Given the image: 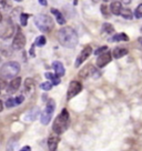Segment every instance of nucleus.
Returning a JSON list of instances; mask_svg holds the SVG:
<instances>
[{
  "instance_id": "obj_1",
  "label": "nucleus",
  "mask_w": 142,
  "mask_h": 151,
  "mask_svg": "<svg viewBox=\"0 0 142 151\" xmlns=\"http://www.w3.org/2000/svg\"><path fill=\"white\" fill-rule=\"evenodd\" d=\"M59 43L66 48H75L78 45V35L70 27H63L58 31L57 35Z\"/></svg>"
},
{
  "instance_id": "obj_2",
  "label": "nucleus",
  "mask_w": 142,
  "mask_h": 151,
  "mask_svg": "<svg viewBox=\"0 0 142 151\" xmlns=\"http://www.w3.org/2000/svg\"><path fill=\"white\" fill-rule=\"evenodd\" d=\"M69 124H70V116H69L68 110L63 109L60 114L56 118V120L53 121L52 130L57 134H62L69 128Z\"/></svg>"
},
{
  "instance_id": "obj_3",
  "label": "nucleus",
  "mask_w": 142,
  "mask_h": 151,
  "mask_svg": "<svg viewBox=\"0 0 142 151\" xmlns=\"http://www.w3.org/2000/svg\"><path fill=\"white\" fill-rule=\"evenodd\" d=\"M20 71V65L16 61L6 62L4 66L0 68V77L4 80H9L14 79Z\"/></svg>"
},
{
  "instance_id": "obj_4",
  "label": "nucleus",
  "mask_w": 142,
  "mask_h": 151,
  "mask_svg": "<svg viewBox=\"0 0 142 151\" xmlns=\"http://www.w3.org/2000/svg\"><path fill=\"white\" fill-rule=\"evenodd\" d=\"M34 24L41 32H49L53 28V20L48 14H38L34 17Z\"/></svg>"
},
{
  "instance_id": "obj_5",
  "label": "nucleus",
  "mask_w": 142,
  "mask_h": 151,
  "mask_svg": "<svg viewBox=\"0 0 142 151\" xmlns=\"http://www.w3.org/2000/svg\"><path fill=\"white\" fill-rule=\"evenodd\" d=\"M53 111H55V101H53L52 99H50L47 102V106H46V108H44V111L42 112V114H41V118H40V120H41V123H42V124L47 126L48 123L51 121Z\"/></svg>"
},
{
  "instance_id": "obj_6",
  "label": "nucleus",
  "mask_w": 142,
  "mask_h": 151,
  "mask_svg": "<svg viewBox=\"0 0 142 151\" xmlns=\"http://www.w3.org/2000/svg\"><path fill=\"white\" fill-rule=\"evenodd\" d=\"M26 46V37L20 30H17V33L12 41V48L14 50H21Z\"/></svg>"
},
{
  "instance_id": "obj_7",
  "label": "nucleus",
  "mask_w": 142,
  "mask_h": 151,
  "mask_svg": "<svg viewBox=\"0 0 142 151\" xmlns=\"http://www.w3.org/2000/svg\"><path fill=\"white\" fill-rule=\"evenodd\" d=\"M81 90H82V86H81L80 82H78V81H72V82H70L69 88H68V92H67V99L68 100L72 99L79 92H81Z\"/></svg>"
},
{
  "instance_id": "obj_8",
  "label": "nucleus",
  "mask_w": 142,
  "mask_h": 151,
  "mask_svg": "<svg viewBox=\"0 0 142 151\" xmlns=\"http://www.w3.org/2000/svg\"><path fill=\"white\" fill-rule=\"evenodd\" d=\"M91 52H92V48H91L90 46H85V47L82 49V51L80 52V55L78 56V58H77L75 66H76L77 68L80 67L81 63L83 61H85V60L89 58V56L91 55Z\"/></svg>"
},
{
  "instance_id": "obj_9",
  "label": "nucleus",
  "mask_w": 142,
  "mask_h": 151,
  "mask_svg": "<svg viewBox=\"0 0 142 151\" xmlns=\"http://www.w3.org/2000/svg\"><path fill=\"white\" fill-rule=\"evenodd\" d=\"M111 61V53L110 52H103L102 55H100L97 59V66L99 68H103L104 66H107L109 62Z\"/></svg>"
},
{
  "instance_id": "obj_10",
  "label": "nucleus",
  "mask_w": 142,
  "mask_h": 151,
  "mask_svg": "<svg viewBox=\"0 0 142 151\" xmlns=\"http://www.w3.org/2000/svg\"><path fill=\"white\" fill-rule=\"evenodd\" d=\"M20 85H21V78H20V77H17V78L12 79V80L9 82V85L7 87V91L10 92V93H14V92H16L17 90L19 89Z\"/></svg>"
},
{
  "instance_id": "obj_11",
  "label": "nucleus",
  "mask_w": 142,
  "mask_h": 151,
  "mask_svg": "<svg viewBox=\"0 0 142 151\" xmlns=\"http://www.w3.org/2000/svg\"><path fill=\"white\" fill-rule=\"evenodd\" d=\"M95 72V67L91 66V65H88V66H85V68L79 72V76H80L81 78H88V77H90V76L93 75Z\"/></svg>"
},
{
  "instance_id": "obj_12",
  "label": "nucleus",
  "mask_w": 142,
  "mask_h": 151,
  "mask_svg": "<svg viewBox=\"0 0 142 151\" xmlns=\"http://www.w3.org/2000/svg\"><path fill=\"white\" fill-rule=\"evenodd\" d=\"M52 67H53V69H55V75L57 76V77H62V76L65 75V67H63V65H62L60 61H53V63H52Z\"/></svg>"
},
{
  "instance_id": "obj_13",
  "label": "nucleus",
  "mask_w": 142,
  "mask_h": 151,
  "mask_svg": "<svg viewBox=\"0 0 142 151\" xmlns=\"http://www.w3.org/2000/svg\"><path fill=\"white\" fill-rule=\"evenodd\" d=\"M122 9H123L122 4H121L120 1H113V2H111V5H110V11L113 14H115V16H118V14H121Z\"/></svg>"
},
{
  "instance_id": "obj_14",
  "label": "nucleus",
  "mask_w": 142,
  "mask_h": 151,
  "mask_svg": "<svg viewBox=\"0 0 142 151\" xmlns=\"http://www.w3.org/2000/svg\"><path fill=\"white\" fill-rule=\"evenodd\" d=\"M59 141H60V139H59L58 136H51L48 139V147H49L50 151H55L57 149Z\"/></svg>"
},
{
  "instance_id": "obj_15",
  "label": "nucleus",
  "mask_w": 142,
  "mask_h": 151,
  "mask_svg": "<svg viewBox=\"0 0 142 151\" xmlns=\"http://www.w3.org/2000/svg\"><path fill=\"white\" fill-rule=\"evenodd\" d=\"M51 14H53L55 17H56V19H57V22L59 24H61V26H62V24H66V19L63 18V16H62V14L60 12V11H59V10L53 9V8H52V9H51Z\"/></svg>"
},
{
  "instance_id": "obj_16",
  "label": "nucleus",
  "mask_w": 142,
  "mask_h": 151,
  "mask_svg": "<svg viewBox=\"0 0 142 151\" xmlns=\"http://www.w3.org/2000/svg\"><path fill=\"white\" fill-rule=\"evenodd\" d=\"M127 53H128V50L124 48H115L113 50V57L115 59H120V58L126 56Z\"/></svg>"
},
{
  "instance_id": "obj_17",
  "label": "nucleus",
  "mask_w": 142,
  "mask_h": 151,
  "mask_svg": "<svg viewBox=\"0 0 142 151\" xmlns=\"http://www.w3.org/2000/svg\"><path fill=\"white\" fill-rule=\"evenodd\" d=\"M111 41H128L129 37L126 33H118V35H114L113 37L110 39Z\"/></svg>"
},
{
  "instance_id": "obj_18",
  "label": "nucleus",
  "mask_w": 142,
  "mask_h": 151,
  "mask_svg": "<svg viewBox=\"0 0 142 151\" xmlns=\"http://www.w3.org/2000/svg\"><path fill=\"white\" fill-rule=\"evenodd\" d=\"M46 78L50 79L51 83H53L55 86H56V85H59V83H60V79H59V77H57V76L53 75V73L47 72V73H46Z\"/></svg>"
},
{
  "instance_id": "obj_19",
  "label": "nucleus",
  "mask_w": 142,
  "mask_h": 151,
  "mask_svg": "<svg viewBox=\"0 0 142 151\" xmlns=\"http://www.w3.org/2000/svg\"><path fill=\"white\" fill-rule=\"evenodd\" d=\"M24 87H26V92H31L34 88V82L31 78H29L26 80V83H24Z\"/></svg>"
},
{
  "instance_id": "obj_20",
  "label": "nucleus",
  "mask_w": 142,
  "mask_h": 151,
  "mask_svg": "<svg viewBox=\"0 0 142 151\" xmlns=\"http://www.w3.org/2000/svg\"><path fill=\"white\" fill-rule=\"evenodd\" d=\"M47 42V40H46V37L44 36H39L38 38H36V40H34V45L36 46H38V47H43L44 45Z\"/></svg>"
},
{
  "instance_id": "obj_21",
  "label": "nucleus",
  "mask_w": 142,
  "mask_h": 151,
  "mask_svg": "<svg viewBox=\"0 0 142 151\" xmlns=\"http://www.w3.org/2000/svg\"><path fill=\"white\" fill-rule=\"evenodd\" d=\"M121 14L124 19H129V20H131V19L133 18L131 10L128 9V8H124V9H122V11H121V14Z\"/></svg>"
},
{
  "instance_id": "obj_22",
  "label": "nucleus",
  "mask_w": 142,
  "mask_h": 151,
  "mask_svg": "<svg viewBox=\"0 0 142 151\" xmlns=\"http://www.w3.org/2000/svg\"><path fill=\"white\" fill-rule=\"evenodd\" d=\"M28 14H20V24H21V26H27V24H28Z\"/></svg>"
},
{
  "instance_id": "obj_23",
  "label": "nucleus",
  "mask_w": 142,
  "mask_h": 151,
  "mask_svg": "<svg viewBox=\"0 0 142 151\" xmlns=\"http://www.w3.org/2000/svg\"><path fill=\"white\" fill-rule=\"evenodd\" d=\"M134 17L137 19H141L142 18V4L139 5L136 8V11H134Z\"/></svg>"
},
{
  "instance_id": "obj_24",
  "label": "nucleus",
  "mask_w": 142,
  "mask_h": 151,
  "mask_svg": "<svg viewBox=\"0 0 142 151\" xmlns=\"http://www.w3.org/2000/svg\"><path fill=\"white\" fill-rule=\"evenodd\" d=\"M103 31H105L107 33H112L114 31V29H113V27H112V24H103Z\"/></svg>"
},
{
  "instance_id": "obj_25",
  "label": "nucleus",
  "mask_w": 142,
  "mask_h": 151,
  "mask_svg": "<svg viewBox=\"0 0 142 151\" xmlns=\"http://www.w3.org/2000/svg\"><path fill=\"white\" fill-rule=\"evenodd\" d=\"M40 88L42 90H44V91H49L52 88V83L51 82H43V83H41Z\"/></svg>"
},
{
  "instance_id": "obj_26",
  "label": "nucleus",
  "mask_w": 142,
  "mask_h": 151,
  "mask_svg": "<svg viewBox=\"0 0 142 151\" xmlns=\"http://www.w3.org/2000/svg\"><path fill=\"white\" fill-rule=\"evenodd\" d=\"M6 106H7L8 108H14V107H16L17 104H16V101H14V99H12V98H9V99L6 101Z\"/></svg>"
},
{
  "instance_id": "obj_27",
  "label": "nucleus",
  "mask_w": 142,
  "mask_h": 151,
  "mask_svg": "<svg viewBox=\"0 0 142 151\" xmlns=\"http://www.w3.org/2000/svg\"><path fill=\"white\" fill-rule=\"evenodd\" d=\"M107 50H108V48L107 47H101V48H99V49H97V50H95V55H97V56H98V55H102L103 51H107Z\"/></svg>"
},
{
  "instance_id": "obj_28",
  "label": "nucleus",
  "mask_w": 142,
  "mask_h": 151,
  "mask_svg": "<svg viewBox=\"0 0 142 151\" xmlns=\"http://www.w3.org/2000/svg\"><path fill=\"white\" fill-rule=\"evenodd\" d=\"M24 100V96H19V97H17V98H14V101H16V104L18 106V104H22Z\"/></svg>"
},
{
  "instance_id": "obj_29",
  "label": "nucleus",
  "mask_w": 142,
  "mask_h": 151,
  "mask_svg": "<svg viewBox=\"0 0 142 151\" xmlns=\"http://www.w3.org/2000/svg\"><path fill=\"white\" fill-rule=\"evenodd\" d=\"M7 87V83H6V80H4L2 78H0V90L4 89V88H6Z\"/></svg>"
},
{
  "instance_id": "obj_30",
  "label": "nucleus",
  "mask_w": 142,
  "mask_h": 151,
  "mask_svg": "<svg viewBox=\"0 0 142 151\" xmlns=\"http://www.w3.org/2000/svg\"><path fill=\"white\" fill-rule=\"evenodd\" d=\"M101 11H102V14H103L104 16H108V9H107V7L104 5L101 7Z\"/></svg>"
},
{
  "instance_id": "obj_31",
  "label": "nucleus",
  "mask_w": 142,
  "mask_h": 151,
  "mask_svg": "<svg viewBox=\"0 0 142 151\" xmlns=\"http://www.w3.org/2000/svg\"><path fill=\"white\" fill-rule=\"evenodd\" d=\"M19 151H31V148L29 146H24V148H21V150Z\"/></svg>"
},
{
  "instance_id": "obj_32",
  "label": "nucleus",
  "mask_w": 142,
  "mask_h": 151,
  "mask_svg": "<svg viewBox=\"0 0 142 151\" xmlns=\"http://www.w3.org/2000/svg\"><path fill=\"white\" fill-rule=\"evenodd\" d=\"M39 4H40V5H42V6H46L47 5V1H39Z\"/></svg>"
},
{
  "instance_id": "obj_33",
  "label": "nucleus",
  "mask_w": 142,
  "mask_h": 151,
  "mask_svg": "<svg viewBox=\"0 0 142 151\" xmlns=\"http://www.w3.org/2000/svg\"><path fill=\"white\" fill-rule=\"evenodd\" d=\"M2 109H4V104H2V102L0 101V111H2Z\"/></svg>"
},
{
  "instance_id": "obj_34",
  "label": "nucleus",
  "mask_w": 142,
  "mask_h": 151,
  "mask_svg": "<svg viewBox=\"0 0 142 151\" xmlns=\"http://www.w3.org/2000/svg\"><path fill=\"white\" fill-rule=\"evenodd\" d=\"M2 21V16H1V14H0V22Z\"/></svg>"
},
{
  "instance_id": "obj_35",
  "label": "nucleus",
  "mask_w": 142,
  "mask_h": 151,
  "mask_svg": "<svg viewBox=\"0 0 142 151\" xmlns=\"http://www.w3.org/2000/svg\"><path fill=\"white\" fill-rule=\"evenodd\" d=\"M0 61H1V58H0Z\"/></svg>"
},
{
  "instance_id": "obj_36",
  "label": "nucleus",
  "mask_w": 142,
  "mask_h": 151,
  "mask_svg": "<svg viewBox=\"0 0 142 151\" xmlns=\"http://www.w3.org/2000/svg\"><path fill=\"white\" fill-rule=\"evenodd\" d=\"M141 32H142V28H141Z\"/></svg>"
}]
</instances>
